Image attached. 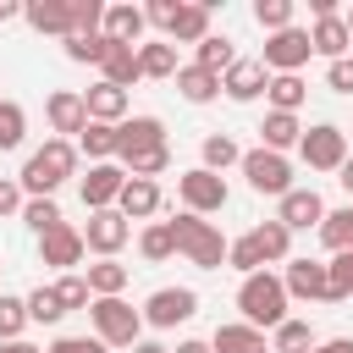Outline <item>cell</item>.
Instances as JSON below:
<instances>
[{"mask_svg": "<svg viewBox=\"0 0 353 353\" xmlns=\"http://www.w3.org/2000/svg\"><path fill=\"white\" fill-rule=\"evenodd\" d=\"M66 176H77V143L44 138V149H33V154L22 160L17 188H22V199H55V188H61Z\"/></svg>", "mask_w": 353, "mask_h": 353, "instance_id": "1", "label": "cell"}, {"mask_svg": "<svg viewBox=\"0 0 353 353\" xmlns=\"http://www.w3.org/2000/svg\"><path fill=\"white\" fill-rule=\"evenodd\" d=\"M287 303L292 298H287L276 270H254L237 281V309H243V325H254V331H276L287 320Z\"/></svg>", "mask_w": 353, "mask_h": 353, "instance_id": "2", "label": "cell"}, {"mask_svg": "<svg viewBox=\"0 0 353 353\" xmlns=\"http://www.w3.org/2000/svg\"><path fill=\"white\" fill-rule=\"evenodd\" d=\"M171 226V237H176V254L188 259V265H199V270H221L226 265V237H221V226L215 221H204V215H176V221H165Z\"/></svg>", "mask_w": 353, "mask_h": 353, "instance_id": "3", "label": "cell"}, {"mask_svg": "<svg viewBox=\"0 0 353 353\" xmlns=\"http://www.w3.org/2000/svg\"><path fill=\"white\" fill-rule=\"evenodd\" d=\"M88 320H94V336L105 347H132L143 342V314L127 303V298H94L88 303Z\"/></svg>", "mask_w": 353, "mask_h": 353, "instance_id": "4", "label": "cell"}, {"mask_svg": "<svg viewBox=\"0 0 353 353\" xmlns=\"http://www.w3.org/2000/svg\"><path fill=\"white\" fill-rule=\"evenodd\" d=\"M237 171L248 176V188L265 199H281V193H292V160L287 154H270V149H243V160H237Z\"/></svg>", "mask_w": 353, "mask_h": 353, "instance_id": "5", "label": "cell"}, {"mask_svg": "<svg viewBox=\"0 0 353 353\" xmlns=\"http://www.w3.org/2000/svg\"><path fill=\"white\" fill-rule=\"evenodd\" d=\"M176 199H182V210H188V215H221V210H226V199H232V188H226V176H215V171L193 165V171H182V176H176Z\"/></svg>", "mask_w": 353, "mask_h": 353, "instance_id": "6", "label": "cell"}, {"mask_svg": "<svg viewBox=\"0 0 353 353\" xmlns=\"http://www.w3.org/2000/svg\"><path fill=\"white\" fill-rule=\"evenodd\" d=\"M138 314H143V325H154V331L188 325V320L199 314V292H193V287H154Z\"/></svg>", "mask_w": 353, "mask_h": 353, "instance_id": "7", "label": "cell"}, {"mask_svg": "<svg viewBox=\"0 0 353 353\" xmlns=\"http://www.w3.org/2000/svg\"><path fill=\"white\" fill-rule=\"evenodd\" d=\"M298 154H303L309 171H336V165L347 160V132H342L336 121H314V127H303Z\"/></svg>", "mask_w": 353, "mask_h": 353, "instance_id": "8", "label": "cell"}, {"mask_svg": "<svg viewBox=\"0 0 353 353\" xmlns=\"http://www.w3.org/2000/svg\"><path fill=\"white\" fill-rule=\"evenodd\" d=\"M309 55H314L309 28H281V33H265V55H259V66H265L270 77H281V72H298Z\"/></svg>", "mask_w": 353, "mask_h": 353, "instance_id": "9", "label": "cell"}, {"mask_svg": "<svg viewBox=\"0 0 353 353\" xmlns=\"http://www.w3.org/2000/svg\"><path fill=\"white\" fill-rule=\"evenodd\" d=\"M77 232H83V248H88V254L116 259V254L127 248V237H132V221H127L121 210H94L88 226H77Z\"/></svg>", "mask_w": 353, "mask_h": 353, "instance_id": "10", "label": "cell"}, {"mask_svg": "<svg viewBox=\"0 0 353 353\" xmlns=\"http://www.w3.org/2000/svg\"><path fill=\"white\" fill-rule=\"evenodd\" d=\"M121 182H127V171H121L116 160H105V165H88V176L77 182V193H83L88 215H94V210H116V199H121Z\"/></svg>", "mask_w": 353, "mask_h": 353, "instance_id": "11", "label": "cell"}, {"mask_svg": "<svg viewBox=\"0 0 353 353\" xmlns=\"http://www.w3.org/2000/svg\"><path fill=\"white\" fill-rule=\"evenodd\" d=\"M276 221H281L287 232H309V226L325 221V199H320L314 188H292V193L276 199Z\"/></svg>", "mask_w": 353, "mask_h": 353, "instance_id": "12", "label": "cell"}, {"mask_svg": "<svg viewBox=\"0 0 353 353\" xmlns=\"http://www.w3.org/2000/svg\"><path fill=\"white\" fill-rule=\"evenodd\" d=\"M44 116H50V132L66 138V143L88 127V110H83V94H77V88H55V94L44 99Z\"/></svg>", "mask_w": 353, "mask_h": 353, "instance_id": "13", "label": "cell"}, {"mask_svg": "<svg viewBox=\"0 0 353 353\" xmlns=\"http://www.w3.org/2000/svg\"><path fill=\"white\" fill-rule=\"evenodd\" d=\"M83 254H88V248H83V232H77L72 221H61L55 232H44V237H39V259H44V265H55V270H77V265H83Z\"/></svg>", "mask_w": 353, "mask_h": 353, "instance_id": "14", "label": "cell"}, {"mask_svg": "<svg viewBox=\"0 0 353 353\" xmlns=\"http://www.w3.org/2000/svg\"><path fill=\"white\" fill-rule=\"evenodd\" d=\"M265 83H270V72H265L259 61H243V55L221 72V94H226V99H237V105L259 99V94H265Z\"/></svg>", "mask_w": 353, "mask_h": 353, "instance_id": "15", "label": "cell"}, {"mask_svg": "<svg viewBox=\"0 0 353 353\" xmlns=\"http://www.w3.org/2000/svg\"><path fill=\"white\" fill-rule=\"evenodd\" d=\"M281 287H287V298H303V303H325V265L320 259H287V270H281Z\"/></svg>", "mask_w": 353, "mask_h": 353, "instance_id": "16", "label": "cell"}, {"mask_svg": "<svg viewBox=\"0 0 353 353\" xmlns=\"http://www.w3.org/2000/svg\"><path fill=\"white\" fill-rule=\"evenodd\" d=\"M199 39H210V0H182L165 28V44H199Z\"/></svg>", "mask_w": 353, "mask_h": 353, "instance_id": "17", "label": "cell"}, {"mask_svg": "<svg viewBox=\"0 0 353 353\" xmlns=\"http://www.w3.org/2000/svg\"><path fill=\"white\" fill-rule=\"evenodd\" d=\"M160 143H165V121L160 116H127L116 127V160L132 154V149H160Z\"/></svg>", "mask_w": 353, "mask_h": 353, "instance_id": "18", "label": "cell"}, {"mask_svg": "<svg viewBox=\"0 0 353 353\" xmlns=\"http://www.w3.org/2000/svg\"><path fill=\"white\" fill-rule=\"evenodd\" d=\"M83 110H88V121H105V127H121V121H127V88H110V83H94V88H83Z\"/></svg>", "mask_w": 353, "mask_h": 353, "instance_id": "19", "label": "cell"}, {"mask_svg": "<svg viewBox=\"0 0 353 353\" xmlns=\"http://www.w3.org/2000/svg\"><path fill=\"white\" fill-rule=\"evenodd\" d=\"M116 210H121L127 221H149V215H160V182H149V176H127Z\"/></svg>", "mask_w": 353, "mask_h": 353, "instance_id": "20", "label": "cell"}, {"mask_svg": "<svg viewBox=\"0 0 353 353\" xmlns=\"http://www.w3.org/2000/svg\"><path fill=\"white\" fill-rule=\"evenodd\" d=\"M210 353H270V336L254 331V325H243V320H226V325H215Z\"/></svg>", "mask_w": 353, "mask_h": 353, "instance_id": "21", "label": "cell"}, {"mask_svg": "<svg viewBox=\"0 0 353 353\" xmlns=\"http://www.w3.org/2000/svg\"><path fill=\"white\" fill-rule=\"evenodd\" d=\"M22 17H28L33 33H55V39L72 33V6L66 0H22Z\"/></svg>", "mask_w": 353, "mask_h": 353, "instance_id": "22", "label": "cell"}, {"mask_svg": "<svg viewBox=\"0 0 353 353\" xmlns=\"http://www.w3.org/2000/svg\"><path fill=\"white\" fill-rule=\"evenodd\" d=\"M143 72H138V50L132 44H110L105 39V61H99V83H110V88H132Z\"/></svg>", "mask_w": 353, "mask_h": 353, "instance_id": "23", "label": "cell"}, {"mask_svg": "<svg viewBox=\"0 0 353 353\" xmlns=\"http://www.w3.org/2000/svg\"><path fill=\"white\" fill-rule=\"evenodd\" d=\"M143 28H149V22H143V6H105V28H99V33H105L110 44H132V50H138Z\"/></svg>", "mask_w": 353, "mask_h": 353, "instance_id": "24", "label": "cell"}, {"mask_svg": "<svg viewBox=\"0 0 353 353\" xmlns=\"http://www.w3.org/2000/svg\"><path fill=\"white\" fill-rule=\"evenodd\" d=\"M298 138H303V121H298V116L265 110V121H259V149H270V154H287V149H298Z\"/></svg>", "mask_w": 353, "mask_h": 353, "instance_id": "25", "label": "cell"}, {"mask_svg": "<svg viewBox=\"0 0 353 353\" xmlns=\"http://www.w3.org/2000/svg\"><path fill=\"white\" fill-rule=\"evenodd\" d=\"M248 237H254V248H259V259H265V265H287V259H292V232H287L276 215H270V221H259Z\"/></svg>", "mask_w": 353, "mask_h": 353, "instance_id": "26", "label": "cell"}, {"mask_svg": "<svg viewBox=\"0 0 353 353\" xmlns=\"http://www.w3.org/2000/svg\"><path fill=\"white\" fill-rule=\"evenodd\" d=\"M176 94H182L188 105H210V99H221V77L188 61V66H176Z\"/></svg>", "mask_w": 353, "mask_h": 353, "instance_id": "27", "label": "cell"}, {"mask_svg": "<svg viewBox=\"0 0 353 353\" xmlns=\"http://www.w3.org/2000/svg\"><path fill=\"white\" fill-rule=\"evenodd\" d=\"M83 281H88V292H94V298H121V292H127V281H132V270H127L121 259H99V265H88V270H83Z\"/></svg>", "mask_w": 353, "mask_h": 353, "instance_id": "28", "label": "cell"}, {"mask_svg": "<svg viewBox=\"0 0 353 353\" xmlns=\"http://www.w3.org/2000/svg\"><path fill=\"white\" fill-rule=\"evenodd\" d=\"M309 44H314V55H325V61H342V55L353 50V39H347L342 17H325V22H314V28H309Z\"/></svg>", "mask_w": 353, "mask_h": 353, "instance_id": "29", "label": "cell"}, {"mask_svg": "<svg viewBox=\"0 0 353 353\" xmlns=\"http://www.w3.org/2000/svg\"><path fill=\"white\" fill-rule=\"evenodd\" d=\"M265 99H270V110L298 116V105L309 99V88H303V77H298V72H281V77H270V83H265Z\"/></svg>", "mask_w": 353, "mask_h": 353, "instance_id": "30", "label": "cell"}, {"mask_svg": "<svg viewBox=\"0 0 353 353\" xmlns=\"http://www.w3.org/2000/svg\"><path fill=\"white\" fill-rule=\"evenodd\" d=\"M77 154H88V165H105V160H116V127H105V121H88L77 138Z\"/></svg>", "mask_w": 353, "mask_h": 353, "instance_id": "31", "label": "cell"}, {"mask_svg": "<svg viewBox=\"0 0 353 353\" xmlns=\"http://www.w3.org/2000/svg\"><path fill=\"white\" fill-rule=\"evenodd\" d=\"M320 336H314V325L309 320H298V314H287L276 331H270V353H309Z\"/></svg>", "mask_w": 353, "mask_h": 353, "instance_id": "32", "label": "cell"}, {"mask_svg": "<svg viewBox=\"0 0 353 353\" xmlns=\"http://www.w3.org/2000/svg\"><path fill=\"white\" fill-rule=\"evenodd\" d=\"M314 232H320V243H325L331 254H347V248H353V204L325 210V221H320Z\"/></svg>", "mask_w": 353, "mask_h": 353, "instance_id": "33", "label": "cell"}, {"mask_svg": "<svg viewBox=\"0 0 353 353\" xmlns=\"http://www.w3.org/2000/svg\"><path fill=\"white\" fill-rule=\"evenodd\" d=\"M232 61H237V50H232V39H226V33H210V39H199V44H193V66H204V72H215V77H221Z\"/></svg>", "mask_w": 353, "mask_h": 353, "instance_id": "34", "label": "cell"}, {"mask_svg": "<svg viewBox=\"0 0 353 353\" xmlns=\"http://www.w3.org/2000/svg\"><path fill=\"white\" fill-rule=\"evenodd\" d=\"M237 160H243V149H237V138H226V132H210V138L199 143V165L215 171V176H221L226 165H237Z\"/></svg>", "mask_w": 353, "mask_h": 353, "instance_id": "35", "label": "cell"}, {"mask_svg": "<svg viewBox=\"0 0 353 353\" xmlns=\"http://www.w3.org/2000/svg\"><path fill=\"white\" fill-rule=\"evenodd\" d=\"M138 72L143 77H176V44H165V39L138 44Z\"/></svg>", "mask_w": 353, "mask_h": 353, "instance_id": "36", "label": "cell"}, {"mask_svg": "<svg viewBox=\"0 0 353 353\" xmlns=\"http://www.w3.org/2000/svg\"><path fill=\"white\" fill-rule=\"evenodd\" d=\"M138 254H143L149 265H165V259L176 254V237H171V226H165V221H149V226L138 232Z\"/></svg>", "mask_w": 353, "mask_h": 353, "instance_id": "37", "label": "cell"}, {"mask_svg": "<svg viewBox=\"0 0 353 353\" xmlns=\"http://www.w3.org/2000/svg\"><path fill=\"white\" fill-rule=\"evenodd\" d=\"M342 298H353V248L325 259V303H342Z\"/></svg>", "mask_w": 353, "mask_h": 353, "instance_id": "38", "label": "cell"}, {"mask_svg": "<svg viewBox=\"0 0 353 353\" xmlns=\"http://www.w3.org/2000/svg\"><path fill=\"white\" fill-rule=\"evenodd\" d=\"M165 165H171V143H160V149H132V154H121V171H127V176H149V182H154V176H160Z\"/></svg>", "mask_w": 353, "mask_h": 353, "instance_id": "39", "label": "cell"}, {"mask_svg": "<svg viewBox=\"0 0 353 353\" xmlns=\"http://www.w3.org/2000/svg\"><path fill=\"white\" fill-rule=\"evenodd\" d=\"M72 6V33L77 39H99V28H105V0H66ZM66 33V39H72Z\"/></svg>", "mask_w": 353, "mask_h": 353, "instance_id": "40", "label": "cell"}, {"mask_svg": "<svg viewBox=\"0 0 353 353\" xmlns=\"http://www.w3.org/2000/svg\"><path fill=\"white\" fill-rule=\"evenodd\" d=\"M22 303H28V325H61V314H66L61 298H55V287H33Z\"/></svg>", "mask_w": 353, "mask_h": 353, "instance_id": "41", "label": "cell"}, {"mask_svg": "<svg viewBox=\"0 0 353 353\" xmlns=\"http://www.w3.org/2000/svg\"><path fill=\"white\" fill-rule=\"evenodd\" d=\"M22 138H28V110L17 99H0V154L22 149Z\"/></svg>", "mask_w": 353, "mask_h": 353, "instance_id": "42", "label": "cell"}, {"mask_svg": "<svg viewBox=\"0 0 353 353\" xmlns=\"http://www.w3.org/2000/svg\"><path fill=\"white\" fill-rule=\"evenodd\" d=\"M22 221H28V232H39V237H44V232H55L66 215H61V204H55V199H28V204H22Z\"/></svg>", "mask_w": 353, "mask_h": 353, "instance_id": "43", "label": "cell"}, {"mask_svg": "<svg viewBox=\"0 0 353 353\" xmlns=\"http://www.w3.org/2000/svg\"><path fill=\"white\" fill-rule=\"evenodd\" d=\"M50 287H55V298H61V309H66V314L94 303V292H88V281H83L77 270H66V276H61V281H50Z\"/></svg>", "mask_w": 353, "mask_h": 353, "instance_id": "44", "label": "cell"}, {"mask_svg": "<svg viewBox=\"0 0 353 353\" xmlns=\"http://www.w3.org/2000/svg\"><path fill=\"white\" fill-rule=\"evenodd\" d=\"M22 331H28V303L11 298V292H0V342H17Z\"/></svg>", "mask_w": 353, "mask_h": 353, "instance_id": "45", "label": "cell"}, {"mask_svg": "<svg viewBox=\"0 0 353 353\" xmlns=\"http://www.w3.org/2000/svg\"><path fill=\"white\" fill-rule=\"evenodd\" d=\"M254 22H259L265 33L292 28V0H254Z\"/></svg>", "mask_w": 353, "mask_h": 353, "instance_id": "46", "label": "cell"}, {"mask_svg": "<svg viewBox=\"0 0 353 353\" xmlns=\"http://www.w3.org/2000/svg\"><path fill=\"white\" fill-rule=\"evenodd\" d=\"M226 265H232V270H243V276H254V270H265V259H259V248H254V237H248V232L226 243Z\"/></svg>", "mask_w": 353, "mask_h": 353, "instance_id": "47", "label": "cell"}, {"mask_svg": "<svg viewBox=\"0 0 353 353\" xmlns=\"http://www.w3.org/2000/svg\"><path fill=\"white\" fill-rule=\"evenodd\" d=\"M61 44H66V61H77V66H99V61H105V33H99V39H77V33H72V39H61Z\"/></svg>", "mask_w": 353, "mask_h": 353, "instance_id": "48", "label": "cell"}, {"mask_svg": "<svg viewBox=\"0 0 353 353\" xmlns=\"http://www.w3.org/2000/svg\"><path fill=\"white\" fill-rule=\"evenodd\" d=\"M325 88H331V94H353V55L325 61Z\"/></svg>", "mask_w": 353, "mask_h": 353, "instance_id": "49", "label": "cell"}, {"mask_svg": "<svg viewBox=\"0 0 353 353\" xmlns=\"http://www.w3.org/2000/svg\"><path fill=\"white\" fill-rule=\"evenodd\" d=\"M44 353H110V347H105L99 336H55Z\"/></svg>", "mask_w": 353, "mask_h": 353, "instance_id": "50", "label": "cell"}, {"mask_svg": "<svg viewBox=\"0 0 353 353\" xmlns=\"http://www.w3.org/2000/svg\"><path fill=\"white\" fill-rule=\"evenodd\" d=\"M22 204H28V199H22V188L0 176V215H22Z\"/></svg>", "mask_w": 353, "mask_h": 353, "instance_id": "51", "label": "cell"}, {"mask_svg": "<svg viewBox=\"0 0 353 353\" xmlns=\"http://www.w3.org/2000/svg\"><path fill=\"white\" fill-rule=\"evenodd\" d=\"M309 353H353V336H325V342H314Z\"/></svg>", "mask_w": 353, "mask_h": 353, "instance_id": "52", "label": "cell"}, {"mask_svg": "<svg viewBox=\"0 0 353 353\" xmlns=\"http://www.w3.org/2000/svg\"><path fill=\"white\" fill-rule=\"evenodd\" d=\"M0 353H44V347H33L28 336H17V342H0Z\"/></svg>", "mask_w": 353, "mask_h": 353, "instance_id": "53", "label": "cell"}, {"mask_svg": "<svg viewBox=\"0 0 353 353\" xmlns=\"http://www.w3.org/2000/svg\"><path fill=\"white\" fill-rule=\"evenodd\" d=\"M22 17V0H0V22H17Z\"/></svg>", "mask_w": 353, "mask_h": 353, "instance_id": "54", "label": "cell"}, {"mask_svg": "<svg viewBox=\"0 0 353 353\" xmlns=\"http://www.w3.org/2000/svg\"><path fill=\"white\" fill-rule=\"evenodd\" d=\"M336 182H342V188H347V193H353V154H347V160H342V165H336Z\"/></svg>", "mask_w": 353, "mask_h": 353, "instance_id": "55", "label": "cell"}, {"mask_svg": "<svg viewBox=\"0 0 353 353\" xmlns=\"http://www.w3.org/2000/svg\"><path fill=\"white\" fill-rule=\"evenodd\" d=\"M171 353H210V342H199V336H188V342H176Z\"/></svg>", "mask_w": 353, "mask_h": 353, "instance_id": "56", "label": "cell"}, {"mask_svg": "<svg viewBox=\"0 0 353 353\" xmlns=\"http://www.w3.org/2000/svg\"><path fill=\"white\" fill-rule=\"evenodd\" d=\"M127 353H171V347H165V342H132Z\"/></svg>", "mask_w": 353, "mask_h": 353, "instance_id": "57", "label": "cell"}, {"mask_svg": "<svg viewBox=\"0 0 353 353\" xmlns=\"http://www.w3.org/2000/svg\"><path fill=\"white\" fill-rule=\"evenodd\" d=\"M342 28H347V39H353V11H342Z\"/></svg>", "mask_w": 353, "mask_h": 353, "instance_id": "58", "label": "cell"}]
</instances>
